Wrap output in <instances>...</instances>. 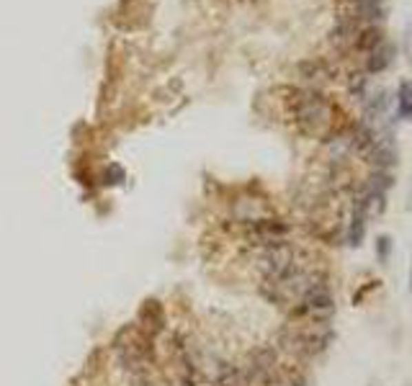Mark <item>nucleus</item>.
Listing matches in <instances>:
<instances>
[{
    "mask_svg": "<svg viewBox=\"0 0 412 386\" xmlns=\"http://www.w3.org/2000/svg\"><path fill=\"white\" fill-rule=\"evenodd\" d=\"M286 106H289V116L294 119V124L309 136L327 139L338 129H343V126L338 124L340 111H338V106L325 96L322 90H314V88H291L289 98H286Z\"/></svg>",
    "mask_w": 412,
    "mask_h": 386,
    "instance_id": "1",
    "label": "nucleus"
},
{
    "mask_svg": "<svg viewBox=\"0 0 412 386\" xmlns=\"http://www.w3.org/2000/svg\"><path fill=\"white\" fill-rule=\"evenodd\" d=\"M291 314L309 322H327L335 314V296L327 283V276L314 281L312 286L305 291V296L291 307Z\"/></svg>",
    "mask_w": 412,
    "mask_h": 386,
    "instance_id": "2",
    "label": "nucleus"
},
{
    "mask_svg": "<svg viewBox=\"0 0 412 386\" xmlns=\"http://www.w3.org/2000/svg\"><path fill=\"white\" fill-rule=\"evenodd\" d=\"M243 371L250 386H276L281 378V356L276 347L260 345L247 356Z\"/></svg>",
    "mask_w": 412,
    "mask_h": 386,
    "instance_id": "3",
    "label": "nucleus"
},
{
    "mask_svg": "<svg viewBox=\"0 0 412 386\" xmlns=\"http://www.w3.org/2000/svg\"><path fill=\"white\" fill-rule=\"evenodd\" d=\"M394 59V47L384 39L379 47H373L369 54H366V65H363V72L366 75H379L384 70L392 65Z\"/></svg>",
    "mask_w": 412,
    "mask_h": 386,
    "instance_id": "4",
    "label": "nucleus"
},
{
    "mask_svg": "<svg viewBox=\"0 0 412 386\" xmlns=\"http://www.w3.org/2000/svg\"><path fill=\"white\" fill-rule=\"evenodd\" d=\"M212 386H250L245 378L243 366H232V363H219L216 376L212 381Z\"/></svg>",
    "mask_w": 412,
    "mask_h": 386,
    "instance_id": "5",
    "label": "nucleus"
},
{
    "mask_svg": "<svg viewBox=\"0 0 412 386\" xmlns=\"http://www.w3.org/2000/svg\"><path fill=\"white\" fill-rule=\"evenodd\" d=\"M397 119L412 121V83L402 80L397 88Z\"/></svg>",
    "mask_w": 412,
    "mask_h": 386,
    "instance_id": "6",
    "label": "nucleus"
},
{
    "mask_svg": "<svg viewBox=\"0 0 412 386\" xmlns=\"http://www.w3.org/2000/svg\"><path fill=\"white\" fill-rule=\"evenodd\" d=\"M373 247H376V261L382 263V265H387V261L392 258L394 240L389 237V234H379V237H376V242H373Z\"/></svg>",
    "mask_w": 412,
    "mask_h": 386,
    "instance_id": "7",
    "label": "nucleus"
},
{
    "mask_svg": "<svg viewBox=\"0 0 412 386\" xmlns=\"http://www.w3.org/2000/svg\"><path fill=\"white\" fill-rule=\"evenodd\" d=\"M376 286H379V281H371V283H366V286H363V289L353 296V304H356V307H361L363 299H366V296H369V294H371V291L376 289Z\"/></svg>",
    "mask_w": 412,
    "mask_h": 386,
    "instance_id": "8",
    "label": "nucleus"
},
{
    "mask_svg": "<svg viewBox=\"0 0 412 386\" xmlns=\"http://www.w3.org/2000/svg\"><path fill=\"white\" fill-rule=\"evenodd\" d=\"M286 386H307V384L302 381V378H296V381H291V384H286Z\"/></svg>",
    "mask_w": 412,
    "mask_h": 386,
    "instance_id": "9",
    "label": "nucleus"
},
{
    "mask_svg": "<svg viewBox=\"0 0 412 386\" xmlns=\"http://www.w3.org/2000/svg\"><path fill=\"white\" fill-rule=\"evenodd\" d=\"M407 289L412 291V265H410V276H407Z\"/></svg>",
    "mask_w": 412,
    "mask_h": 386,
    "instance_id": "10",
    "label": "nucleus"
},
{
    "mask_svg": "<svg viewBox=\"0 0 412 386\" xmlns=\"http://www.w3.org/2000/svg\"><path fill=\"white\" fill-rule=\"evenodd\" d=\"M369 386H382V381H369Z\"/></svg>",
    "mask_w": 412,
    "mask_h": 386,
    "instance_id": "11",
    "label": "nucleus"
}]
</instances>
